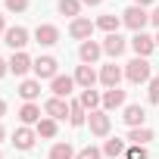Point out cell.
<instances>
[{
  "instance_id": "obj_2",
  "label": "cell",
  "mask_w": 159,
  "mask_h": 159,
  "mask_svg": "<svg viewBox=\"0 0 159 159\" xmlns=\"http://www.w3.org/2000/svg\"><path fill=\"white\" fill-rule=\"evenodd\" d=\"M122 22L137 34V31H143V25L150 22V16H147V10H143V7H128V10L122 13Z\"/></svg>"
},
{
  "instance_id": "obj_5",
  "label": "cell",
  "mask_w": 159,
  "mask_h": 159,
  "mask_svg": "<svg viewBox=\"0 0 159 159\" xmlns=\"http://www.w3.org/2000/svg\"><path fill=\"white\" fill-rule=\"evenodd\" d=\"M3 44H7V47H13L16 53H22V47L28 44V31H25L22 25H13V28H7V34H3Z\"/></svg>"
},
{
  "instance_id": "obj_21",
  "label": "cell",
  "mask_w": 159,
  "mask_h": 159,
  "mask_svg": "<svg viewBox=\"0 0 159 159\" xmlns=\"http://www.w3.org/2000/svg\"><path fill=\"white\" fill-rule=\"evenodd\" d=\"M125 150H128V143H125L122 137H109V140L103 143V156H109V159H119Z\"/></svg>"
},
{
  "instance_id": "obj_1",
  "label": "cell",
  "mask_w": 159,
  "mask_h": 159,
  "mask_svg": "<svg viewBox=\"0 0 159 159\" xmlns=\"http://www.w3.org/2000/svg\"><path fill=\"white\" fill-rule=\"evenodd\" d=\"M150 59H143V56H134L128 66H125V78L131 84H143V81H150Z\"/></svg>"
},
{
  "instance_id": "obj_24",
  "label": "cell",
  "mask_w": 159,
  "mask_h": 159,
  "mask_svg": "<svg viewBox=\"0 0 159 159\" xmlns=\"http://www.w3.org/2000/svg\"><path fill=\"white\" fill-rule=\"evenodd\" d=\"M128 140L137 143V147H147V143L153 140V131H150V128H131V131H128Z\"/></svg>"
},
{
  "instance_id": "obj_9",
  "label": "cell",
  "mask_w": 159,
  "mask_h": 159,
  "mask_svg": "<svg viewBox=\"0 0 159 159\" xmlns=\"http://www.w3.org/2000/svg\"><path fill=\"white\" fill-rule=\"evenodd\" d=\"M125 125L128 128H143V122H147V109L143 106H137V103H131V106H125Z\"/></svg>"
},
{
  "instance_id": "obj_6",
  "label": "cell",
  "mask_w": 159,
  "mask_h": 159,
  "mask_svg": "<svg viewBox=\"0 0 159 159\" xmlns=\"http://www.w3.org/2000/svg\"><path fill=\"white\" fill-rule=\"evenodd\" d=\"M131 50L137 53V56H150L153 50H156V38H150V34H143V31H137L134 38H131Z\"/></svg>"
},
{
  "instance_id": "obj_41",
  "label": "cell",
  "mask_w": 159,
  "mask_h": 159,
  "mask_svg": "<svg viewBox=\"0 0 159 159\" xmlns=\"http://www.w3.org/2000/svg\"><path fill=\"white\" fill-rule=\"evenodd\" d=\"M0 159H3V153H0Z\"/></svg>"
},
{
  "instance_id": "obj_11",
  "label": "cell",
  "mask_w": 159,
  "mask_h": 159,
  "mask_svg": "<svg viewBox=\"0 0 159 159\" xmlns=\"http://www.w3.org/2000/svg\"><path fill=\"white\" fill-rule=\"evenodd\" d=\"M72 88H75V78H69V75H56L53 81H50V91H53V97H59V100H66V97L72 94Z\"/></svg>"
},
{
  "instance_id": "obj_22",
  "label": "cell",
  "mask_w": 159,
  "mask_h": 159,
  "mask_svg": "<svg viewBox=\"0 0 159 159\" xmlns=\"http://www.w3.org/2000/svg\"><path fill=\"white\" fill-rule=\"evenodd\" d=\"M69 122H72L75 128H81V125L88 122V109L78 103V100H72V103H69Z\"/></svg>"
},
{
  "instance_id": "obj_33",
  "label": "cell",
  "mask_w": 159,
  "mask_h": 159,
  "mask_svg": "<svg viewBox=\"0 0 159 159\" xmlns=\"http://www.w3.org/2000/svg\"><path fill=\"white\" fill-rule=\"evenodd\" d=\"M7 72H10V62H7V59H0V78H3Z\"/></svg>"
},
{
  "instance_id": "obj_13",
  "label": "cell",
  "mask_w": 159,
  "mask_h": 159,
  "mask_svg": "<svg viewBox=\"0 0 159 159\" xmlns=\"http://www.w3.org/2000/svg\"><path fill=\"white\" fill-rule=\"evenodd\" d=\"M19 97H22L25 103H34V100L41 97V81H38V78H25V81L19 84Z\"/></svg>"
},
{
  "instance_id": "obj_35",
  "label": "cell",
  "mask_w": 159,
  "mask_h": 159,
  "mask_svg": "<svg viewBox=\"0 0 159 159\" xmlns=\"http://www.w3.org/2000/svg\"><path fill=\"white\" fill-rule=\"evenodd\" d=\"M81 3H84V7H100L103 0H81Z\"/></svg>"
},
{
  "instance_id": "obj_37",
  "label": "cell",
  "mask_w": 159,
  "mask_h": 159,
  "mask_svg": "<svg viewBox=\"0 0 159 159\" xmlns=\"http://www.w3.org/2000/svg\"><path fill=\"white\" fill-rule=\"evenodd\" d=\"M153 0H134V7H150Z\"/></svg>"
},
{
  "instance_id": "obj_16",
  "label": "cell",
  "mask_w": 159,
  "mask_h": 159,
  "mask_svg": "<svg viewBox=\"0 0 159 159\" xmlns=\"http://www.w3.org/2000/svg\"><path fill=\"white\" fill-rule=\"evenodd\" d=\"M19 122L28 128V125H38L41 122V106L38 103H25L22 109H19Z\"/></svg>"
},
{
  "instance_id": "obj_4",
  "label": "cell",
  "mask_w": 159,
  "mask_h": 159,
  "mask_svg": "<svg viewBox=\"0 0 159 159\" xmlns=\"http://www.w3.org/2000/svg\"><path fill=\"white\" fill-rule=\"evenodd\" d=\"M56 66H59V62H56L53 56H38L31 69H34V75H38V81H44V78L53 81V78H56Z\"/></svg>"
},
{
  "instance_id": "obj_23",
  "label": "cell",
  "mask_w": 159,
  "mask_h": 159,
  "mask_svg": "<svg viewBox=\"0 0 159 159\" xmlns=\"http://www.w3.org/2000/svg\"><path fill=\"white\" fill-rule=\"evenodd\" d=\"M78 103H81V106H84L88 112H94V109H97V106L103 103V97H100V94H97L94 88H88V91H81V97H78Z\"/></svg>"
},
{
  "instance_id": "obj_25",
  "label": "cell",
  "mask_w": 159,
  "mask_h": 159,
  "mask_svg": "<svg viewBox=\"0 0 159 159\" xmlns=\"http://www.w3.org/2000/svg\"><path fill=\"white\" fill-rule=\"evenodd\" d=\"M56 10H59L62 16L78 19V13H81V0H59V3H56Z\"/></svg>"
},
{
  "instance_id": "obj_20",
  "label": "cell",
  "mask_w": 159,
  "mask_h": 159,
  "mask_svg": "<svg viewBox=\"0 0 159 159\" xmlns=\"http://www.w3.org/2000/svg\"><path fill=\"white\" fill-rule=\"evenodd\" d=\"M122 103H125V91L122 88H109L103 94V109H119Z\"/></svg>"
},
{
  "instance_id": "obj_3",
  "label": "cell",
  "mask_w": 159,
  "mask_h": 159,
  "mask_svg": "<svg viewBox=\"0 0 159 159\" xmlns=\"http://www.w3.org/2000/svg\"><path fill=\"white\" fill-rule=\"evenodd\" d=\"M88 125H91V134L106 137V134H109V116H106V109H94V112H88Z\"/></svg>"
},
{
  "instance_id": "obj_10",
  "label": "cell",
  "mask_w": 159,
  "mask_h": 159,
  "mask_svg": "<svg viewBox=\"0 0 159 159\" xmlns=\"http://www.w3.org/2000/svg\"><path fill=\"white\" fill-rule=\"evenodd\" d=\"M91 31H94V25H91V19H81V16H78V19H72V25H69V34L72 38H78V41H91Z\"/></svg>"
},
{
  "instance_id": "obj_36",
  "label": "cell",
  "mask_w": 159,
  "mask_h": 159,
  "mask_svg": "<svg viewBox=\"0 0 159 159\" xmlns=\"http://www.w3.org/2000/svg\"><path fill=\"white\" fill-rule=\"evenodd\" d=\"M3 112H7V100L0 97V119H3Z\"/></svg>"
},
{
  "instance_id": "obj_29",
  "label": "cell",
  "mask_w": 159,
  "mask_h": 159,
  "mask_svg": "<svg viewBox=\"0 0 159 159\" xmlns=\"http://www.w3.org/2000/svg\"><path fill=\"white\" fill-rule=\"evenodd\" d=\"M125 159H150V153H147V147H137V143H131V147L125 150Z\"/></svg>"
},
{
  "instance_id": "obj_26",
  "label": "cell",
  "mask_w": 159,
  "mask_h": 159,
  "mask_svg": "<svg viewBox=\"0 0 159 159\" xmlns=\"http://www.w3.org/2000/svg\"><path fill=\"white\" fill-rule=\"evenodd\" d=\"M97 25H100L106 34H116V31H119V25H122V19L109 13V16H100V19H97Z\"/></svg>"
},
{
  "instance_id": "obj_40",
  "label": "cell",
  "mask_w": 159,
  "mask_h": 159,
  "mask_svg": "<svg viewBox=\"0 0 159 159\" xmlns=\"http://www.w3.org/2000/svg\"><path fill=\"white\" fill-rule=\"evenodd\" d=\"M156 47H159V34H156Z\"/></svg>"
},
{
  "instance_id": "obj_34",
  "label": "cell",
  "mask_w": 159,
  "mask_h": 159,
  "mask_svg": "<svg viewBox=\"0 0 159 159\" xmlns=\"http://www.w3.org/2000/svg\"><path fill=\"white\" fill-rule=\"evenodd\" d=\"M150 22H153V25H156V28H159V7H156V10H153V16H150Z\"/></svg>"
},
{
  "instance_id": "obj_31",
  "label": "cell",
  "mask_w": 159,
  "mask_h": 159,
  "mask_svg": "<svg viewBox=\"0 0 159 159\" xmlns=\"http://www.w3.org/2000/svg\"><path fill=\"white\" fill-rule=\"evenodd\" d=\"M7 10L10 13H25L28 10V0H7Z\"/></svg>"
},
{
  "instance_id": "obj_8",
  "label": "cell",
  "mask_w": 159,
  "mask_h": 159,
  "mask_svg": "<svg viewBox=\"0 0 159 159\" xmlns=\"http://www.w3.org/2000/svg\"><path fill=\"white\" fill-rule=\"evenodd\" d=\"M34 41H38L41 47H53V44L59 41V28H56V25H38V28H34Z\"/></svg>"
},
{
  "instance_id": "obj_19",
  "label": "cell",
  "mask_w": 159,
  "mask_h": 159,
  "mask_svg": "<svg viewBox=\"0 0 159 159\" xmlns=\"http://www.w3.org/2000/svg\"><path fill=\"white\" fill-rule=\"evenodd\" d=\"M31 66H34V62H31L28 53H13V59H10V72H13V75H25Z\"/></svg>"
},
{
  "instance_id": "obj_14",
  "label": "cell",
  "mask_w": 159,
  "mask_h": 159,
  "mask_svg": "<svg viewBox=\"0 0 159 159\" xmlns=\"http://www.w3.org/2000/svg\"><path fill=\"white\" fill-rule=\"evenodd\" d=\"M100 81L106 84V91H109V88H119V81H122V69H119L116 62L103 66V69H100Z\"/></svg>"
},
{
  "instance_id": "obj_15",
  "label": "cell",
  "mask_w": 159,
  "mask_h": 159,
  "mask_svg": "<svg viewBox=\"0 0 159 159\" xmlns=\"http://www.w3.org/2000/svg\"><path fill=\"white\" fill-rule=\"evenodd\" d=\"M44 112H47L50 119H56V122H59V119H66V116H69V103H66V100H59V97H53V100H47V103H44Z\"/></svg>"
},
{
  "instance_id": "obj_32",
  "label": "cell",
  "mask_w": 159,
  "mask_h": 159,
  "mask_svg": "<svg viewBox=\"0 0 159 159\" xmlns=\"http://www.w3.org/2000/svg\"><path fill=\"white\" fill-rule=\"evenodd\" d=\"M147 100H150V103H159V78H153V81H150V91H147Z\"/></svg>"
},
{
  "instance_id": "obj_7",
  "label": "cell",
  "mask_w": 159,
  "mask_h": 159,
  "mask_svg": "<svg viewBox=\"0 0 159 159\" xmlns=\"http://www.w3.org/2000/svg\"><path fill=\"white\" fill-rule=\"evenodd\" d=\"M100 53H103V44H97V41H84L81 47H78V56H81L84 66H94L100 59Z\"/></svg>"
},
{
  "instance_id": "obj_28",
  "label": "cell",
  "mask_w": 159,
  "mask_h": 159,
  "mask_svg": "<svg viewBox=\"0 0 159 159\" xmlns=\"http://www.w3.org/2000/svg\"><path fill=\"white\" fill-rule=\"evenodd\" d=\"M50 159H75V150H72L69 143H53V150H50Z\"/></svg>"
},
{
  "instance_id": "obj_39",
  "label": "cell",
  "mask_w": 159,
  "mask_h": 159,
  "mask_svg": "<svg viewBox=\"0 0 159 159\" xmlns=\"http://www.w3.org/2000/svg\"><path fill=\"white\" fill-rule=\"evenodd\" d=\"M3 137H7V131H3V125H0V140H3Z\"/></svg>"
},
{
  "instance_id": "obj_30",
  "label": "cell",
  "mask_w": 159,
  "mask_h": 159,
  "mask_svg": "<svg viewBox=\"0 0 159 159\" xmlns=\"http://www.w3.org/2000/svg\"><path fill=\"white\" fill-rule=\"evenodd\" d=\"M75 159H103V150H97V147H84L81 153H75Z\"/></svg>"
},
{
  "instance_id": "obj_17",
  "label": "cell",
  "mask_w": 159,
  "mask_h": 159,
  "mask_svg": "<svg viewBox=\"0 0 159 159\" xmlns=\"http://www.w3.org/2000/svg\"><path fill=\"white\" fill-rule=\"evenodd\" d=\"M34 134H38V131H31V128H25V125H22V128L13 134L16 150H31V147H34Z\"/></svg>"
},
{
  "instance_id": "obj_27",
  "label": "cell",
  "mask_w": 159,
  "mask_h": 159,
  "mask_svg": "<svg viewBox=\"0 0 159 159\" xmlns=\"http://www.w3.org/2000/svg\"><path fill=\"white\" fill-rule=\"evenodd\" d=\"M34 131H38L41 137H56V119H50V116L41 119V122L34 125Z\"/></svg>"
},
{
  "instance_id": "obj_18",
  "label": "cell",
  "mask_w": 159,
  "mask_h": 159,
  "mask_svg": "<svg viewBox=\"0 0 159 159\" xmlns=\"http://www.w3.org/2000/svg\"><path fill=\"white\" fill-rule=\"evenodd\" d=\"M94 81H97V72H94L91 66H78V69H75V84H81V88L88 91V88H94Z\"/></svg>"
},
{
  "instance_id": "obj_12",
  "label": "cell",
  "mask_w": 159,
  "mask_h": 159,
  "mask_svg": "<svg viewBox=\"0 0 159 159\" xmlns=\"http://www.w3.org/2000/svg\"><path fill=\"white\" fill-rule=\"evenodd\" d=\"M125 47H128V41H125L119 31H116V34H106V41H103V53H106V56H122Z\"/></svg>"
},
{
  "instance_id": "obj_38",
  "label": "cell",
  "mask_w": 159,
  "mask_h": 159,
  "mask_svg": "<svg viewBox=\"0 0 159 159\" xmlns=\"http://www.w3.org/2000/svg\"><path fill=\"white\" fill-rule=\"evenodd\" d=\"M0 34H7V22H3V16H0Z\"/></svg>"
}]
</instances>
